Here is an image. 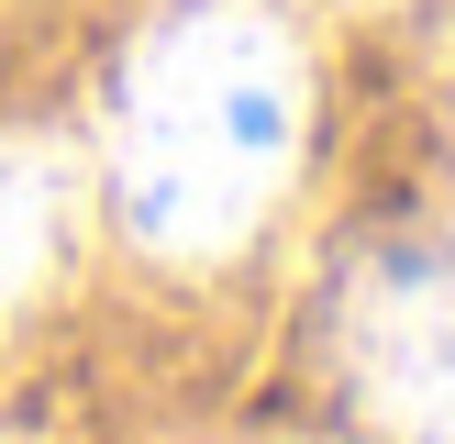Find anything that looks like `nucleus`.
Masks as SVG:
<instances>
[{
	"mask_svg": "<svg viewBox=\"0 0 455 444\" xmlns=\"http://www.w3.org/2000/svg\"><path fill=\"white\" fill-rule=\"evenodd\" d=\"M67 222H78V189H67L56 145H22L0 133V322L34 311L67 266Z\"/></svg>",
	"mask_w": 455,
	"mask_h": 444,
	"instance_id": "3",
	"label": "nucleus"
},
{
	"mask_svg": "<svg viewBox=\"0 0 455 444\" xmlns=\"http://www.w3.org/2000/svg\"><path fill=\"white\" fill-rule=\"evenodd\" d=\"M311 123V67L267 0H178L145 22L111 89V200L123 234L200 266L278 211Z\"/></svg>",
	"mask_w": 455,
	"mask_h": 444,
	"instance_id": "1",
	"label": "nucleus"
},
{
	"mask_svg": "<svg viewBox=\"0 0 455 444\" xmlns=\"http://www.w3.org/2000/svg\"><path fill=\"white\" fill-rule=\"evenodd\" d=\"M333 367L378 444H455V256L378 244L333 289Z\"/></svg>",
	"mask_w": 455,
	"mask_h": 444,
	"instance_id": "2",
	"label": "nucleus"
}]
</instances>
